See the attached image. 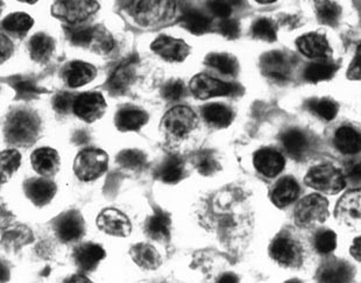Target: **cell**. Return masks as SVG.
<instances>
[{"label": "cell", "mask_w": 361, "mask_h": 283, "mask_svg": "<svg viewBox=\"0 0 361 283\" xmlns=\"http://www.w3.org/2000/svg\"><path fill=\"white\" fill-rule=\"evenodd\" d=\"M190 90L196 98L205 100L214 97L238 96L243 89L239 84L226 83L205 73H198L191 80Z\"/></svg>", "instance_id": "obj_7"}, {"label": "cell", "mask_w": 361, "mask_h": 283, "mask_svg": "<svg viewBox=\"0 0 361 283\" xmlns=\"http://www.w3.org/2000/svg\"><path fill=\"white\" fill-rule=\"evenodd\" d=\"M25 193L30 202L37 207H44L51 203L55 193L56 184L48 179H32L25 183Z\"/></svg>", "instance_id": "obj_19"}, {"label": "cell", "mask_w": 361, "mask_h": 283, "mask_svg": "<svg viewBox=\"0 0 361 283\" xmlns=\"http://www.w3.org/2000/svg\"><path fill=\"white\" fill-rule=\"evenodd\" d=\"M205 64L209 67L214 68L224 75H235L239 69V64H238L235 57L228 55V54H210L205 59Z\"/></svg>", "instance_id": "obj_35"}, {"label": "cell", "mask_w": 361, "mask_h": 283, "mask_svg": "<svg viewBox=\"0 0 361 283\" xmlns=\"http://www.w3.org/2000/svg\"><path fill=\"white\" fill-rule=\"evenodd\" d=\"M180 23L185 30L196 35L207 33L211 26L210 18L196 10L188 11L187 13L180 18Z\"/></svg>", "instance_id": "obj_34"}, {"label": "cell", "mask_w": 361, "mask_h": 283, "mask_svg": "<svg viewBox=\"0 0 361 283\" xmlns=\"http://www.w3.org/2000/svg\"><path fill=\"white\" fill-rule=\"evenodd\" d=\"M318 20L322 24L335 25L338 19L341 17V7L337 4L330 0H324L322 3L318 4L317 10Z\"/></svg>", "instance_id": "obj_43"}, {"label": "cell", "mask_w": 361, "mask_h": 283, "mask_svg": "<svg viewBox=\"0 0 361 283\" xmlns=\"http://www.w3.org/2000/svg\"><path fill=\"white\" fill-rule=\"evenodd\" d=\"M328 217L329 202L317 193L300 200L294 210L295 224L302 229H310L324 223Z\"/></svg>", "instance_id": "obj_4"}, {"label": "cell", "mask_w": 361, "mask_h": 283, "mask_svg": "<svg viewBox=\"0 0 361 283\" xmlns=\"http://www.w3.org/2000/svg\"><path fill=\"white\" fill-rule=\"evenodd\" d=\"M305 182L318 193L336 195L344 189L346 177L332 164H319L309 170L305 175Z\"/></svg>", "instance_id": "obj_3"}, {"label": "cell", "mask_w": 361, "mask_h": 283, "mask_svg": "<svg viewBox=\"0 0 361 283\" xmlns=\"http://www.w3.org/2000/svg\"><path fill=\"white\" fill-rule=\"evenodd\" d=\"M252 34L257 39L267 41V42L276 40V30L274 25L266 18H261L255 21L252 26Z\"/></svg>", "instance_id": "obj_46"}, {"label": "cell", "mask_w": 361, "mask_h": 283, "mask_svg": "<svg viewBox=\"0 0 361 283\" xmlns=\"http://www.w3.org/2000/svg\"><path fill=\"white\" fill-rule=\"evenodd\" d=\"M19 1H21V3L26 4H35L37 3V0H19Z\"/></svg>", "instance_id": "obj_61"}, {"label": "cell", "mask_w": 361, "mask_h": 283, "mask_svg": "<svg viewBox=\"0 0 361 283\" xmlns=\"http://www.w3.org/2000/svg\"><path fill=\"white\" fill-rule=\"evenodd\" d=\"M30 241H33V234L28 227L23 225L11 227L3 234L4 246L7 247V250H19Z\"/></svg>", "instance_id": "obj_33"}, {"label": "cell", "mask_w": 361, "mask_h": 283, "mask_svg": "<svg viewBox=\"0 0 361 283\" xmlns=\"http://www.w3.org/2000/svg\"><path fill=\"white\" fill-rule=\"evenodd\" d=\"M269 253L276 263L289 268L300 266L303 260V251L300 243L286 236H280L273 240Z\"/></svg>", "instance_id": "obj_10"}, {"label": "cell", "mask_w": 361, "mask_h": 283, "mask_svg": "<svg viewBox=\"0 0 361 283\" xmlns=\"http://www.w3.org/2000/svg\"><path fill=\"white\" fill-rule=\"evenodd\" d=\"M109 155L99 148H85L75 157L74 171L83 182L97 180L106 173Z\"/></svg>", "instance_id": "obj_5"}, {"label": "cell", "mask_w": 361, "mask_h": 283, "mask_svg": "<svg viewBox=\"0 0 361 283\" xmlns=\"http://www.w3.org/2000/svg\"><path fill=\"white\" fill-rule=\"evenodd\" d=\"M262 73L266 76L271 77L276 82H286L288 80V73L290 71V64L288 57L279 52H271L264 54L260 62Z\"/></svg>", "instance_id": "obj_21"}, {"label": "cell", "mask_w": 361, "mask_h": 283, "mask_svg": "<svg viewBox=\"0 0 361 283\" xmlns=\"http://www.w3.org/2000/svg\"><path fill=\"white\" fill-rule=\"evenodd\" d=\"M281 141L286 152L294 159L305 157L309 148L308 138L305 137L303 132L296 128L286 131L282 134Z\"/></svg>", "instance_id": "obj_30"}, {"label": "cell", "mask_w": 361, "mask_h": 283, "mask_svg": "<svg viewBox=\"0 0 361 283\" xmlns=\"http://www.w3.org/2000/svg\"><path fill=\"white\" fill-rule=\"evenodd\" d=\"M348 80H361V42L348 71Z\"/></svg>", "instance_id": "obj_52"}, {"label": "cell", "mask_w": 361, "mask_h": 283, "mask_svg": "<svg viewBox=\"0 0 361 283\" xmlns=\"http://www.w3.org/2000/svg\"><path fill=\"white\" fill-rule=\"evenodd\" d=\"M257 3L262 4V5H267V4H273L276 1V0H255Z\"/></svg>", "instance_id": "obj_60"}, {"label": "cell", "mask_w": 361, "mask_h": 283, "mask_svg": "<svg viewBox=\"0 0 361 283\" xmlns=\"http://www.w3.org/2000/svg\"><path fill=\"white\" fill-rule=\"evenodd\" d=\"M253 164L259 173L262 174L264 176L275 177L283 170L286 161L278 150L273 148H262L255 152Z\"/></svg>", "instance_id": "obj_18"}, {"label": "cell", "mask_w": 361, "mask_h": 283, "mask_svg": "<svg viewBox=\"0 0 361 283\" xmlns=\"http://www.w3.org/2000/svg\"><path fill=\"white\" fill-rule=\"evenodd\" d=\"M335 146L341 153L355 155L361 153V133L352 127L338 128L335 134Z\"/></svg>", "instance_id": "obj_27"}, {"label": "cell", "mask_w": 361, "mask_h": 283, "mask_svg": "<svg viewBox=\"0 0 361 283\" xmlns=\"http://www.w3.org/2000/svg\"><path fill=\"white\" fill-rule=\"evenodd\" d=\"M12 87L17 92L18 96L21 98H32V97L39 96L44 92V90L37 87L33 80H24V78H19L13 82Z\"/></svg>", "instance_id": "obj_47"}, {"label": "cell", "mask_w": 361, "mask_h": 283, "mask_svg": "<svg viewBox=\"0 0 361 283\" xmlns=\"http://www.w3.org/2000/svg\"><path fill=\"white\" fill-rule=\"evenodd\" d=\"M73 143L75 145H85V143H89V136H87L85 131H76L74 137H73Z\"/></svg>", "instance_id": "obj_56"}, {"label": "cell", "mask_w": 361, "mask_h": 283, "mask_svg": "<svg viewBox=\"0 0 361 283\" xmlns=\"http://www.w3.org/2000/svg\"><path fill=\"white\" fill-rule=\"evenodd\" d=\"M130 255L137 266L142 270H154L161 266L162 259L154 246L140 243L130 247Z\"/></svg>", "instance_id": "obj_26"}, {"label": "cell", "mask_w": 361, "mask_h": 283, "mask_svg": "<svg viewBox=\"0 0 361 283\" xmlns=\"http://www.w3.org/2000/svg\"><path fill=\"white\" fill-rule=\"evenodd\" d=\"M13 50V44H11V41L6 39V37H1V61H5L6 57H10Z\"/></svg>", "instance_id": "obj_54"}, {"label": "cell", "mask_w": 361, "mask_h": 283, "mask_svg": "<svg viewBox=\"0 0 361 283\" xmlns=\"http://www.w3.org/2000/svg\"><path fill=\"white\" fill-rule=\"evenodd\" d=\"M105 255L103 247L92 243H82L74 252L75 263L83 272L96 270Z\"/></svg>", "instance_id": "obj_22"}, {"label": "cell", "mask_w": 361, "mask_h": 283, "mask_svg": "<svg viewBox=\"0 0 361 283\" xmlns=\"http://www.w3.org/2000/svg\"><path fill=\"white\" fill-rule=\"evenodd\" d=\"M30 162L34 170L44 177L54 176L60 170V155L51 147H42L34 150L30 157Z\"/></svg>", "instance_id": "obj_20"}, {"label": "cell", "mask_w": 361, "mask_h": 283, "mask_svg": "<svg viewBox=\"0 0 361 283\" xmlns=\"http://www.w3.org/2000/svg\"><path fill=\"white\" fill-rule=\"evenodd\" d=\"M296 46L300 53L311 60H326L331 55V48L324 35L308 33L298 37Z\"/></svg>", "instance_id": "obj_15"}, {"label": "cell", "mask_w": 361, "mask_h": 283, "mask_svg": "<svg viewBox=\"0 0 361 283\" xmlns=\"http://www.w3.org/2000/svg\"><path fill=\"white\" fill-rule=\"evenodd\" d=\"M75 97L69 92H59L54 97L53 107L57 114H68L74 107Z\"/></svg>", "instance_id": "obj_49"}, {"label": "cell", "mask_w": 361, "mask_h": 283, "mask_svg": "<svg viewBox=\"0 0 361 283\" xmlns=\"http://www.w3.org/2000/svg\"><path fill=\"white\" fill-rule=\"evenodd\" d=\"M300 195V186L293 177H284L271 190V202L275 207H283L294 203Z\"/></svg>", "instance_id": "obj_23"}, {"label": "cell", "mask_w": 361, "mask_h": 283, "mask_svg": "<svg viewBox=\"0 0 361 283\" xmlns=\"http://www.w3.org/2000/svg\"><path fill=\"white\" fill-rule=\"evenodd\" d=\"M117 162L126 169L139 170L146 164V155L139 150H125L118 154Z\"/></svg>", "instance_id": "obj_42"}, {"label": "cell", "mask_w": 361, "mask_h": 283, "mask_svg": "<svg viewBox=\"0 0 361 283\" xmlns=\"http://www.w3.org/2000/svg\"><path fill=\"white\" fill-rule=\"evenodd\" d=\"M137 57L132 56L123 64L111 75L107 82V87L110 92L114 95H123L128 90V88L133 84L135 80V64H137Z\"/></svg>", "instance_id": "obj_16"}, {"label": "cell", "mask_w": 361, "mask_h": 283, "mask_svg": "<svg viewBox=\"0 0 361 283\" xmlns=\"http://www.w3.org/2000/svg\"><path fill=\"white\" fill-rule=\"evenodd\" d=\"M336 218L345 227L361 230V189L351 190L338 200Z\"/></svg>", "instance_id": "obj_9"}, {"label": "cell", "mask_w": 361, "mask_h": 283, "mask_svg": "<svg viewBox=\"0 0 361 283\" xmlns=\"http://www.w3.org/2000/svg\"><path fill=\"white\" fill-rule=\"evenodd\" d=\"M33 25L34 20L32 17L21 12L10 14L3 20L4 30L16 35H24Z\"/></svg>", "instance_id": "obj_37"}, {"label": "cell", "mask_w": 361, "mask_h": 283, "mask_svg": "<svg viewBox=\"0 0 361 283\" xmlns=\"http://www.w3.org/2000/svg\"><path fill=\"white\" fill-rule=\"evenodd\" d=\"M28 49H30V57L35 62L47 64L48 61L51 60L54 49H55V42H54L53 37H49L47 34H35L30 39Z\"/></svg>", "instance_id": "obj_29"}, {"label": "cell", "mask_w": 361, "mask_h": 283, "mask_svg": "<svg viewBox=\"0 0 361 283\" xmlns=\"http://www.w3.org/2000/svg\"><path fill=\"white\" fill-rule=\"evenodd\" d=\"M336 71H337L336 64L328 62L326 60L317 61V62L309 64V67L305 69V80L311 83L328 80L335 75Z\"/></svg>", "instance_id": "obj_36"}, {"label": "cell", "mask_w": 361, "mask_h": 283, "mask_svg": "<svg viewBox=\"0 0 361 283\" xmlns=\"http://www.w3.org/2000/svg\"><path fill=\"white\" fill-rule=\"evenodd\" d=\"M219 30H221V35H224L226 39H237L240 33V27H239L238 21L230 19V18H225L219 24Z\"/></svg>", "instance_id": "obj_51"}, {"label": "cell", "mask_w": 361, "mask_h": 283, "mask_svg": "<svg viewBox=\"0 0 361 283\" xmlns=\"http://www.w3.org/2000/svg\"><path fill=\"white\" fill-rule=\"evenodd\" d=\"M207 7L211 13L221 19L230 17L232 12V5L228 0H209Z\"/></svg>", "instance_id": "obj_50"}, {"label": "cell", "mask_w": 361, "mask_h": 283, "mask_svg": "<svg viewBox=\"0 0 361 283\" xmlns=\"http://www.w3.org/2000/svg\"><path fill=\"white\" fill-rule=\"evenodd\" d=\"M230 4H231L232 7L240 6L241 4H243V0H228Z\"/></svg>", "instance_id": "obj_59"}, {"label": "cell", "mask_w": 361, "mask_h": 283, "mask_svg": "<svg viewBox=\"0 0 361 283\" xmlns=\"http://www.w3.org/2000/svg\"><path fill=\"white\" fill-rule=\"evenodd\" d=\"M114 37L104 27H94V39L91 42V49L98 54H106L114 48Z\"/></svg>", "instance_id": "obj_44"}, {"label": "cell", "mask_w": 361, "mask_h": 283, "mask_svg": "<svg viewBox=\"0 0 361 283\" xmlns=\"http://www.w3.org/2000/svg\"><path fill=\"white\" fill-rule=\"evenodd\" d=\"M148 114L137 107H124L116 114V126L121 132L139 131L147 124Z\"/></svg>", "instance_id": "obj_24"}, {"label": "cell", "mask_w": 361, "mask_h": 283, "mask_svg": "<svg viewBox=\"0 0 361 283\" xmlns=\"http://www.w3.org/2000/svg\"><path fill=\"white\" fill-rule=\"evenodd\" d=\"M308 109L323 120L336 118L338 114V105L330 100H312L308 102Z\"/></svg>", "instance_id": "obj_40"}, {"label": "cell", "mask_w": 361, "mask_h": 283, "mask_svg": "<svg viewBox=\"0 0 361 283\" xmlns=\"http://www.w3.org/2000/svg\"><path fill=\"white\" fill-rule=\"evenodd\" d=\"M97 227L107 236L126 238L132 232V224L124 212L117 209H104L97 217Z\"/></svg>", "instance_id": "obj_13"}, {"label": "cell", "mask_w": 361, "mask_h": 283, "mask_svg": "<svg viewBox=\"0 0 361 283\" xmlns=\"http://www.w3.org/2000/svg\"><path fill=\"white\" fill-rule=\"evenodd\" d=\"M40 132V119L33 111L16 110L7 116L5 137L17 146H30Z\"/></svg>", "instance_id": "obj_1"}, {"label": "cell", "mask_w": 361, "mask_h": 283, "mask_svg": "<svg viewBox=\"0 0 361 283\" xmlns=\"http://www.w3.org/2000/svg\"><path fill=\"white\" fill-rule=\"evenodd\" d=\"M55 231L63 243H73L80 239L85 231L83 217L78 211L62 213L55 222Z\"/></svg>", "instance_id": "obj_14"}, {"label": "cell", "mask_w": 361, "mask_h": 283, "mask_svg": "<svg viewBox=\"0 0 361 283\" xmlns=\"http://www.w3.org/2000/svg\"><path fill=\"white\" fill-rule=\"evenodd\" d=\"M352 257L355 258L357 261H360L361 263V236L355 239V241L352 243L351 250Z\"/></svg>", "instance_id": "obj_55"}, {"label": "cell", "mask_w": 361, "mask_h": 283, "mask_svg": "<svg viewBox=\"0 0 361 283\" xmlns=\"http://www.w3.org/2000/svg\"><path fill=\"white\" fill-rule=\"evenodd\" d=\"M21 164V154L16 150L1 152V182L10 180Z\"/></svg>", "instance_id": "obj_39"}, {"label": "cell", "mask_w": 361, "mask_h": 283, "mask_svg": "<svg viewBox=\"0 0 361 283\" xmlns=\"http://www.w3.org/2000/svg\"><path fill=\"white\" fill-rule=\"evenodd\" d=\"M183 82L180 80H169V82L164 84L162 90H161V95L168 102H176V100H180V97L183 96Z\"/></svg>", "instance_id": "obj_48"}, {"label": "cell", "mask_w": 361, "mask_h": 283, "mask_svg": "<svg viewBox=\"0 0 361 283\" xmlns=\"http://www.w3.org/2000/svg\"><path fill=\"white\" fill-rule=\"evenodd\" d=\"M99 10L97 0H54L51 14L69 25H80Z\"/></svg>", "instance_id": "obj_6"}, {"label": "cell", "mask_w": 361, "mask_h": 283, "mask_svg": "<svg viewBox=\"0 0 361 283\" xmlns=\"http://www.w3.org/2000/svg\"><path fill=\"white\" fill-rule=\"evenodd\" d=\"M62 75L68 87L78 89L92 82L97 75V69L92 64L83 61H73L66 66Z\"/></svg>", "instance_id": "obj_17"}, {"label": "cell", "mask_w": 361, "mask_h": 283, "mask_svg": "<svg viewBox=\"0 0 361 283\" xmlns=\"http://www.w3.org/2000/svg\"><path fill=\"white\" fill-rule=\"evenodd\" d=\"M151 48L157 56L171 64H180L190 54V47L183 40L168 35L157 37L152 42Z\"/></svg>", "instance_id": "obj_12"}, {"label": "cell", "mask_w": 361, "mask_h": 283, "mask_svg": "<svg viewBox=\"0 0 361 283\" xmlns=\"http://www.w3.org/2000/svg\"><path fill=\"white\" fill-rule=\"evenodd\" d=\"M197 116L190 107H175L164 114L162 130L173 138H184L197 127Z\"/></svg>", "instance_id": "obj_8"}, {"label": "cell", "mask_w": 361, "mask_h": 283, "mask_svg": "<svg viewBox=\"0 0 361 283\" xmlns=\"http://www.w3.org/2000/svg\"><path fill=\"white\" fill-rule=\"evenodd\" d=\"M194 164L197 168L198 173L203 176H211L214 175L218 169L219 164L216 160L214 153L211 150H202L195 157Z\"/></svg>", "instance_id": "obj_41"}, {"label": "cell", "mask_w": 361, "mask_h": 283, "mask_svg": "<svg viewBox=\"0 0 361 283\" xmlns=\"http://www.w3.org/2000/svg\"><path fill=\"white\" fill-rule=\"evenodd\" d=\"M66 282H89V280H87V277H82V275H75V277H71Z\"/></svg>", "instance_id": "obj_58"}, {"label": "cell", "mask_w": 361, "mask_h": 283, "mask_svg": "<svg viewBox=\"0 0 361 283\" xmlns=\"http://www.w3.org/2000/svg\"><path fill=\"white\" fill-rule=\"evenodd\" d=\"M203 117L211 126L225 128L230 126L233 120V114L223 104H209L203 109Z\"/></svg>", "instance_id": "obj_32"}, {"label": "cell", "mask_w": 361, "mask_h": 283, "mask_svg": "<svg viewBox=\"0 0 361 283\" xmlns=\"http://www.w3.org/2000/svg\"><path fill=\"white\" fill-rule=\"evenodd\" d=\"M314 243L318 253H331L332 251H335L337 247V236L334 231H319L314 236Z\"/></svg>", "instance_id": "obj_45"}, {"label": "cell", "mask_w": 361, "mask_h": 283, "mask_svg": "<svg viewBox=\"0 0 361 283\" xmlns=\"http://www.w3.org/2000/svg\"><path fill=\"white\" fill-rule=\"evenodd\" d=\"M218 282L223 283H232V282H238V277L233 274H224L223 277L218 280Z\"/></svg>", "instance_id": "obj_57"}, {"label": "cell", "mask_w": 361, "mask_h": 283, "mask_svg": "<svg viewBox=\"0 0 361 283\" xmlns=\"http://www.w3.org/2000/svg\"><path fill=\"white\" fill-rule=\"evenodd\" d=\"M74 114L87 123L101 119L106 110V102L99 92H84L75 98Z\"/></svg>", "instance_id": "obj_11"}, {"label": "cell", "mask_w": 361, "mask_h": 283, "mask_svg": "<svg viewBox=\"0 0 361 283\" xmlns=\"http://www.w3.org/2000/svg\"><path fill=\"white\" fill-rule=\"evenodd\" d=\"M176 6V0H135L132 16L141 26H157L173 19Z\"/></svg>", "instance_id": "obj_2"}, {"label": "cell", "mask_w": 361, "mask_h": 283, "mask_svg": "<svg viewBox=\"0 0 361 283\" xmlns=\"http://www.w3.org/2000/svg\"><path fill=\"white\" fill-rule=\"evenodd\" d=\"M94 27L80 26V25H71L68 27V39L71 44L78 47H90L92 39H94Z\"/></svg>", "instance_id": "obj_38"}, {"label": "cell", "mask_w": 361, "mask_h": 283, "mask_svg": "<svg viewBox=\"0 0 361 283\" xmlns=\"http://www.w3.org/2000/svg\"><path fill=\"white\" fill-rule=\"evenodd\" d=\"M171 219L167 212L157 209L146 223V234L157 241H167L171 236Z\"/></svg>", "instance_id": "obj_28"}, {"label": "cell", "mask_w": 361, "mask_h": 283, "mask_svg": "<svg viewBox=\"0 0 361 283\" xmlns=\"http://www.w3.org/2000/svg\"><path fill=\"white\" fill-rule=\"evenodd\" d=\"M157 176L164 183H178L184 176L183 161L178 155L168 157L159 167Z\"/></svg>", "instance_id": "obj_31"}, {"label": "cell", "mask_w": 361, "mask_h": 283, "mask_svg": "<svg viewBox=\"0 0 361 283\" xmlns=\"http://www.w3.org/2000/svg\"><path fill=\"white\" fill-rule=\"evenodd\" d=\"M346 179L352 183L361 184V161L352 162L346 168Z\"/></svg>", "instance_id": "obj_53"}, {"label": "cell", "mask_w": 361, "mask_h": 283, "mask_svg": "<svg viewBox=\"0 0 361 283\" xmlns=\"http://www.w3.org/2000/svg\"><path fill=\"white\" fill-rule=\"evenodd\" d=\"M352 277L353 270L351 266L341 260H330L318 272V280L321 282H348Z\"/></svg>", "instance_id": "obj_25"}]
</instances>
